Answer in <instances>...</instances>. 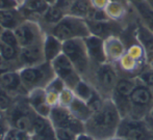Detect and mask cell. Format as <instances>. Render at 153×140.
I'll list each match as a JSON object with an SVG mask.
<instances>
[{
    "mask_svg": "<svg viewBox=\"0 0 153 140\" xmlns=\"http://www.w3.org/2000/svg\"><path fill=\"white\" fill-rule=\"evenodd\" d=\"M122 116L111 99H106L99 110L93 112L85 122V132L96 140H109L117 137Z\"/></svg>",
    "mask_w": 153,
    "mask_h": 140,
    "instance_id": "obj_1",
    "label": "cell"
},
{
    "mask_svg": "<svg viewBox=\"0 0 153 140\" xmlns=\"http://www.w3.org/2000/svg\"><path fill=\"white\" fill-rule=\"evenodd\" d=\"M119 78L120 73L116 63L107 61L93 66L91 76L87 81H89L104 99H111Z\"/></svg>",
    "mask_w": 153,
    "mask_h": 140,
    "instance_id": "obj_2",
    "label": "cell"
},
{
    "mask_svg": "<svg viewBox=\"0 0 153 140\" xmlns=\"http://www.w3.org/2000/svg\"><path fill=\"white\" fill-rule=\"evenodd\" d=\"M62 53L70 59L82 79L89 80L92 73V62L88 54L83 38H73L62 43Z\"/></svg>",
    "mask_w": 153,
    "mask_h": 140,
    "instance_id": "obj_3",
    "label": "cell"
},
{
    "mask_svg": "<svg viewBox=\"0 0 153 140\" xmlns=\"http://www.w3.org/2000/svg\"><path fill=\"white\" fill-rule=\"evenodd\" d=\"M46 33L56 36L62 42L73 38H85L91 34L85 19L72 15H66L57 24L49 28Z\"/></svg>",
    "mask_w": 153,
    "mask_h": 140,
    "instance_id": "obj_4",
    "label": "cell"
},
{
    "mask_svg": "<svg viewBox=\"0 0 153 140\" xmlns=\"http://www.w3.org/2000/svg\"><path fill=\"white\" fill-rule=\"evenodd\" d=\"M21 79L26 89L29 91L39 88H46L47 85L55 78L52 64L49 61L31 66H24L19 70Z\"/></svg>",
    "mask_w": 153,
    "mask_h": 140,
    "instance_id": "obj_5",
    "label": "cell"
},
{
    "mask_svg": "<svg viewBox=\"0 0 153 140\" xmlns=\"http://www.w3.org/2000/svg\"><path fill=\"white\" fill-rule=\"evenodd\" d=\"M34 112L29 105L26 97L16 98L14 105L7 112L4 113L10 127L26 131L32 134V120Z\"/></svg>",
    "mask_w": 153,
    "mask_h": 140,
    "instance_id": "obj_6",
    "label": "cell"
},
{
    "mask_svg": "<svg viewBox=\"0 0 153 140\" xmlns=\"http://www.w3.org/2000/svg\"><path fill=\"white\" fill-rule=\"evenodd\" d=\"M153 107V94L151 88L137 79V85L130 96L128 116L144 119Z\"/></svg>",
    "mask_w": 153,
    "mask_h": 140,
    "instance_id": "obj_7",
    "label": "cell"
},
{
    "mask_svg": "<svg viewBox=\"0 0 153 140\" xmlns=\"http://www.w3.org/2000/svg\"><path fill=\"white\" fill-rule=\"evenodd\" d=\"M137 82V78L133 76L120 75V78L116 84L111 94V101L118 108L122 117L128 116L130 96Z\"/></svg>",
    "mask_w": 153,
    "mask_h": 140,
    "instance_id": "obj_8",
    "label": "cell"
},
{
    "mask_svg": "<svg viewBox=\"0 0 153 140\" xmlns=\"http://www.w3.org/2000/svg\"><path fill=\"white\" fill-rule=\"evenodd\" d=\"M117 137L124 140H151L153 133L144 119L125 116L119 125Z\"/></svg>",
    "mask_w": 153,
    "mask_h": 140,
    "instance_id": "obj_9",
    "label": "cell"
},
{
    "mask_svg": "<svg viewBox=\"0 0 153 140\" xmlns=\"http://www.w3.org/2000/svg\"><path fill=\"white\" fill-rule=\"evenodd\" d=\"M49 119L55 129H66L76 134L85 132V122L77 119L67 107L56 105L52 107L49 114Z\"/></svg>",
    "mask_w": 153,
    "mask_h": 140,
    "instance_id": "obj_10",
    "label": "cell"
},
{
    "mask_svg": "<svg viewBox=\"0 0 153 140\" xmlns=\"http://www.w3.org/2000/svg\"><path fill=\"white\" fill-rule=\"evenodd\" d=\"M14 32L21 48L41 44L46 35V32L43 30L40 23L31 20H25L14 30Z\"/></svg>",
    "mask_w": 153,
    "mask_h": 140,
    "instance_id": "obj_11",
    "label": "cell"
},
{
    "mask_svg": "<svg viewBox=\"0 0 153 140\" xmlns=\"http://www.w3.org/2000/svg\"><path fill=\"white\" fill-rule=\"evenodd\" d=\"M51 64L54 70L55 76L61 79L65 83L66 87L70 89H74L75 86L82 79V77L79 75L75 66H73V63L70 61V59L64 53L57 56L54 60H52Z\"/></svg>",
    "mask_w": 153,
    "mask_h": 140,
    "instance_id": "obj_12",
    "label": "cell"
},
{
    "mask_svg": "<svg viewBox=\"0 0 153 140\" xmlns=\"http://www.w3.org/2000/svg\"><path fill=\"white\" fill-rule=\"evenodd\" d=\"M0 86L14 98L26 97L28 94L19 71H10L0 75Z\"/></svg>",
    "mask_w": 153,
    "mask_h": 140,
    "instance_id": "obj_13",
    "label": "cell"
},
{
    "mask_svg": "<svg viewBox=\"0 0 153 140\" xmlns=\"http://www.w3.org/2000/svg\"><path fill=\"white\" fill-rule=\"evenodd\" d=\"M87 21L90 33L96 35L102 40L111 38V36H119L122 32V27L120 23L116 20H106V21Z\"/></svg>",
    "mask_w": 153,
    "mask_h": 140,
    "instance_id": "obj_14",
    "label": "cell"
},
{
    "mask_svg": "<svg viewBox=\"0 0 153 140\" xmlns=\"http://www.w3.org/2000/svg\"><path fill=\"white\" fill-rule=\"evenodd\" d=\"M83 40H85L88 54H89L93 66L107 62V57L104 48V40L96 35H93V34H90Z\"/></svg>",
    "mask_w": 153,
    "mask_h": 140,
    "instance_id": "obj_15",
    "label": "cell"
},
{
    "mask_svg": "<svg viewBox=\"0 0 153 140\" xmlns=\"http://www.w3.org/2000/svg\"><path fill=\"white\" fill-rule=\"evenodd\" d=\"M19 61L21 64V69L24 66H36V64L43 63L46 61L44 55V49H43V43L21 48Z\"/></svg>",
    "mask_w": 153,
    "mask_h": 140,
    "instance_id": "obj_16",
    "label": "cell"
},
{
    "mask_svg": "<svg viewBox=\"0 0 153 140\" xmlns=\"http://www.w3.org/2000/svg\"><path fill=\"white\" fill-rule=\"evenodd\" d=\"M49 5L50 4L45 0H22L19 4V8L26 20L40 22L43 14L46 12Z\"/></svg>",
    "mask_w": 153,
    "mask_h": 140,
    "instance_id": "obj_17",
    "label": "cell"
},
{
    "mask_svg": "<svg viewBox=\"0 0 153 140\" xmlns=\"http://www.w3.org/2000/svg\"><path fill=\"white\" fill-rule=\"evenodd\" d=\"M27 101H28L32 110L36 114L45 116V117H49L52 107L47 102L46 91L44 88H39V89L29 91L27 94Z\"/></svg>",
    "mask_w": 153,
    "mask_h": 140,
    "instance_id": "obj_18",
    "label": "cell"
},
{
    "mask_svg": "<svg viewBox=\"0 0 153 140\" xmlns=\"http://www.w3.org/2000/svg\"><path fill=\"white\" fill-rule=\"evenodd\" d=\"M32 136L38 138H56L55 128L49 117L34 113L32 120Z\"/></svg>",
    "mask_w": 153,
    "mask_h": 140,
    "instance_id": "obj_19",
    "label": "cell"
},
{
    "mask_svg": "<svg viewBox=\"0 0 153 140\" xmlns=\"http://www.w3.org/2000/svg\"><path fill=\"white\" fill-rule=\"evenodd\" d=\"M26 20L20 8H7L0 10V25L3 29L15 30L20 24Z\"/></svg>",
    "mask_w": 153,
    "mask_h": 140,
    "instance_id": "obj_20",
    "label": "cell"
},
{
    "mask_svg": "<svg viewBox=\"0 0 153 140\" xmlns=\"http://www.w3.org/2000/svg\"><path fill=\"white\" fill-rule=\"evenodd\" d=\"M104 48L106 53L107 61L117 63L123 55L126 53L124 44L119 38V36H111L104 40Z\"/></svg>",
    "mask_w": 153,
    "mask_h": 140,
    "instance_id": "obj_21",
    "label": "cell"
},
{
    "mask_svg": "<svg viewBox=\"0 0 153 140\" xmlns=\"http://www.w3.org/2000/svg\"><path fill=\"white\" fill-rule=\"evenodd\" d=\"M62 43L56 36L50 33H46L43 41V49L46 61L51 62L62 53Z\"/></svg>",
    "mask_w": 153,
    "mask_h": 140,
    "instance_id": "obj_22",
    "label": "cell"
},
{
    "mask_svg": "<svg viewBox=\"0 0 153 140\" xmlns=\"http://www.w3.org/2000/svg\"><path fill=\"white\" fill-rule=\"evenodd\" d=\"M137 43L143 47L145 51L148 64L151 62L153 57V33L146 25H139L137 30Z\"/></svg>",
    "mask_w": 153,
    "mask_h": 140,
    "instance_id": "obj_23",
    "label": "cell"
},
{
    "mask_svg": "<svg viewBox=\"0 0 153 140\" xmlns=\"http://www.w3.org/2000/svg\"><path fill=\"white\" fill-rule=\"evenodd\" d=\"M66 15H67L66 13H65L62 8H59L57 5H55V4H50L49 7L47 8L46 12L43 14L42 18H41L39 23L41 24L43 30H44L45 32H47V30H48L49 28L52 27L53 25L57 24Z\"/></svg>",
    "mask_w": 153,
    "mask_h": 140,
    "instance_id": "obj_24",
    "label": "cell"
},
{
    "mask_svg": "<svg viewBox=\"0 0 153 140\" xmlns=\"http://www.w3.org/2000/svg\"><path fill=\"white\" fill-rule=\"evenodd\" d=\"M67 108L70 110L71 113H72L77 119L81 120L82 122H87L93 114L92 109L89 107L87 102L80 100V99L77 98L76 96L74 97L72 102L70 103V105H69Z\"/></svg>",
    "mask_w": 153,
    "mask_h": 140,
    "instance_id": "obj_25",
    "label": "cell"
},
{
    "mask_svg": "<svg viewBox=\"0 0 153 140\" xmlns=\"http://www.w3.org/2000/svg\"><path fill=\"white\" fill-rule=\"evenodd\" d=\"M66 88V85L62 82L59 78L55 77L50 83L47 85V87L45 88L46 91V98L47 102L51 107H54L56 105H59V94L62 90Z\"/></svg>",
    "mask_w": 153,
    "mask_h": 140,
    "instance_id": "obj_26",
    "label": "cell"
},
{
    "mask_svg": "<svg viewBox=\"0 0 153 140\" xmlns=\"http://www.w3.org/2000/svg\"><path fill=\"white\" fill-rule=\"evenodd\" d=\"M92 7L91 0H75L73 1L68 15H72L81 19H87Z\"/></svg>",
    "mask_w": 153,
    "mask_h": 140,
    "instance_id": "obj_27",
    "label": "cell"
},
{
    "mask_svg": "<svg viewBox=\"0 0 153 140\" xmlns=\"http://www.w3.org/2000/svg\"><path fill=\"white\" fill-rule=\"evenodd\" d=\"M95 91H96V89L94 88V86L89 81L85 80V79H81L73 89V92H74L75 96L80 99V100L85 101V102H88L92 98Z\"/></svg>",
    "mask_w": 153,
    "mask_h": 140,
    "instance_id": "obj_28",
    "label": "cell"
},
{
    "mask_svg": "<svg viewBox=\"0 0 153 140\" xmlns=\"http://www.w3.org/2000/svg\"><path fill=\"white\" fill-rule=\"evenodd\" d=\"M20 49L21 48H16V47L8 46V45L0 43V55L3 58H5L7 61L16 64L19 68V70L21 69V64H20V61H19Z\"/></svg>",
    "mask_w": 153,
    "mask_h": 140,
    "instance_id": "obj_29",
    "label": "cell"
},
{
    "mask_svg": "<svg viewBox=\"0 0 153 140\" xmlns=\"http://www.w3.org/2000/svg\"><path fill=\"white\" fill-rule=\"evenodd\" d=\"M105 12L107 13V15L111 20L119 21L125 17L126 5L122 3H118V2H109L108 5L105 8Z\"/></svg>",
    "mask_w": 153,
    "mask_h": 140,
    "instance_id": "obj_30",
    "label": "cell"
},
{
    "mask_svg": "<svg viewBox=\"0 0 153 140\" xmlns=\"http://www.w3.org/2000/svg\"><path fill=\"white\" fill-rule=\"evenodd\" d=\"M15 100H16V98L10 96L6 90H4L0 86V111H1V113L4 114L12 108V106L15 103Z\"/></svg>",
    "mask_w": 153,
    "mask_h": 140,
    "instance_id": "obj_31",
    "label": "cell"
},
{
    "mask_svg": "<svg viewBox=\"0 0 153 140\" xmlns=\"http://www.w3.org/2000/svg\"><path fill=\"white\" fill-rule=\"evenodd\" d=\"M4 140H32V134L26 131L10 127Z\"/></svg>",
    "mask_w": 153,
    "mask_h": 140,
    "instance_id": "obj_32",
    "label": "cell"
},
{
    "mask_svg": "<svg viewBox=\"0 0 153 140\" xmlns=\"http://www.w3.org/2000/svg\"><path fill=\"white\" fill-rule=\"evenodd\" d=\"M0 43L8 45V46L16 47V48H21V47L19 46L18 40H17L14 30L3 29V31L0 34Z\"/></svg>",
    "mask_w": 153,
    "mask_h": 140,
    "instance_id": "obj_33",
    "label": "cell"
},
{
    "mask_svg": "<svg viewBox=\"0 0 153 140\" xmlns=\"http://www.w3.org/2000/svg\"><path fill=\"white\" fill-rule=\"evenodd\" d=\"M75 94L73 92L72 89L66 87L59 94V105L64 107H68L70 105V103L72 102V100L74 99Z\"/></svg>",
    "mask_w": 153,
    "mask_h": 140,
    "instance_id": "obj_34",
    "label": "cell"
},
{
    "mask_svg": "<svg viewBox=\"0 0 153 140\" xmlns=\"http://www.w3.org/2000/svg\"><path fill=\"white\" fill-rule=\"evenodd\" d=\"M77 135L75 132L66 129H55L56 140H76Z\"/></svg>",
    "mask_w": 153,
    "mask_h": 140,
    "instance_id": "obj_35",
    "label": "cell"
},
{
    "mask_svg": "<svg viewBox=\"0 0 153 140\" xmlns=\"http://www.w3.org/2000/svg\"><path fill=\"white\" fill-rule=\"evenodd\" d=\"M10 71H19V68L16 64L7 61L5 58H3L0 55V75L3 73L10 72Z\"/></svg>",
    "mask_w": 153,
    "mask_h": 140,
    "instance_id": "obj_36",
    "label": "cell"
},
{
    "mask_svg": "<svg viewBox=\"0 0 153 140\" xmlns=\"http://www.w3.org/2000/svg\"><path fill=\"white\" fill-rule=\"evenodd\" d=\"M10 128V125L8 122L7 118L5 117L4 114H1L0 115V140H4Z\"/></svg>",
    "mask_w": 153,
    "mask_h": 140,
    "instance_id": "obj_37",
    "label": "cell"
},
{
    "mask_svg": "<svg viewBox=\"0 0 153 140\" xmlns=\"http://www.w3.org/2000/svg\"><path fill=\"white\" fill-rule=\"evenodd\" d=\"M73 0H56L55 2V5H57L59 8H62L67 15H68L69 10H70L71 6H72Z\"/></svg>",
    "mask_w": 153,
    "mask_h": 140,
    "instance_id": "obj_38",
    "label": "cell"
},
{
    "mask_svg": "<svg viewBox=\"0 0 153 140\" xmlns=\"http://www.w3.org/2000/svg\"><path fill=\"white\" fill-rule=\"evenodd\" d=\"M18 6L19 3L17 0H0V10L18 7Z\"/></svg>",
    "mask_w": 153,
    "mask_h": 140,
    "instance_id": "obj_39",
    "label": "cell"
},
{
    "mask_svg": "<svg viewBox=\"0 0 153 140\" xmlns=\"http://www.w3.org/2000/svg\"><path fill=\"white\" fill-rule=\"evenodd\" d=\"M109 2H111L109 0H91V3L94 7L101 8V10H105Z\"/></svg>",
    "mask_w": 153,
    "mask_h": 140,
    "instance_id": "obj_40",
    "label": "cell"
},
{
    "mask_svg": "<svg viewBox=\"0 0 153 140\" xmlns=\"http://www.w3.org/2000/svg\"><path fill=\"white\" fill-rule=\"evenodd\" d=\"M144 120L146 122V124L148 125L149 129L152 131V133H153V107H152L151 111L148 113V115L146 116L145 118H144Z\"/></svg>",
    "mask_w": 153,
    "mask_h": 140,
    "instance_id": "obj_41",
    "label": "cell"
},
{
    "mask_svg": "<svg viewBox=\"0 0 153 140\" xmlns=\"http://www.w3.org/2000/svg\"><path fill=\"white\" fill-rule=\"evenodd\" d=\"M76 140H96V139H95L94 137H92L90 134H88V133L82 132V133H80V134L77 135Z\"/></svg>",
    "mask_w": 153,
    "mask_h": 140,
    "instance_id": "obj_42",
    "label": "cell"
},
{
    "mask_svg": "<svg viewBox=\"0 0 153 140\" xmlns=\"http://www.w3.org/2000/svg\"><path fill=\"white\" fill-rule=\"evenodd\" d=\"M111 2H118V3H122L124 5H127L129 2V0H109Z\"/></svg>",
    "mask_w": 153,
    "mask_h": 140,
    "instance_id": "obj_43",
    "label": "cell"
},
{
    "mask_svg": "<svg viewBox=\"0 0 153 140\" xmlns=\"http://www.w3.org/2000/svg\"><path fill=\"white\" fill-rule=\"evenodd\" d=\"M32 140H56V138H38L32 136Z\"/></svg>",
    "mask_w": 153,
    "mask_h": 140,
    "instance_id": "obj_44",
    "label": "cell"
},
{
    "mask_svg": "<svg viewBox=\"0 0 153 140\" xmlns=\"http://www.w3.org/2000/svg\"><path fill=\"white\" fill-rule=\"evenodd\" d=\"M48 4H54L56 2V0H45Z\"/></svg>",
    "mask_w": 153,
    "mask_h": 140,
    "instance_id": "obj_45",
    "label": "cell"
},
{
    "mask_svg": "<svg viewBox=\"0 0 153 140\" xmlns=\"http://www.w3.org/2000/svg\"><path fill=\"white\" fill-rule=\"evenodd\" d=\"M109 140H124V139L119 138V137H115V138H113V139H109Z\"/></svg>",
    "mask_w": 153,
    "mask_h": 140,
    "instance_id": "obj_46",
    "label": "cell"
},
{
    "mask_svg": "<svg viewBox=\"0 0 153 140\" xmlns=\"http://www.w3.org/2000/svg\"><path fill=\"white\" fill-rule=\"evenodd\" d=\"M129 1H132L133 3H135V2H139V1H142V0H129Z\"/></svg>",
    "mask_w": 153,
    "mask_h": 140,
    "instance_id": "obj_47",
    "label": "cell"
},
{
    "mask_svg": "<svg viewBox=\"0 0 153 140\" xmlns=\"http://www.w3.org/2000/svg\"><path fill=\"white\" fill-rule=\"evenodd\" d=\"M149 66H152V68H153V57H152V60H151V62H150V63H149Z\"/></svg>",
    "mask_w": 153,
    "mask_h": 140,
    "instance_id": "obj_48",
    "label": "cell"
},
{
    "mask_svg": "<svg viewBox=\"0 0 153 140\" xmlns=\"http://www.w3.org/2000/svg\"><path fill=\"white\" fill-rule=\"evenodd\" d=\"M3 31V28H2V26L0 25V34H1V32Z\"/></svg>",
    "mask_w": 153,
    "mask_h": 140,
    "instance_id": "obj_49",
    "label": "cell"
},
{
    "mask_svg": "<svg viewBox=\"0 0 153 140\" xmlns=\"http://www.w3.org/2000/svg\"><path fill=\"white\" fill-rule=\"evenodd\" d=\"M17 1H18V3H19V4H20V2H21V1H22V0H17Z\"/></svg>",
    "mask_w": 153,
    "mask_h": 140,
    "instance_id": "obj_50",
    "label": "cell"
},
{
    "mask_svg": "<svg viewBox=\"0 0 153 140\" xmlns=\"http://www.w3.org/2000/svg\"><path fill=\"white\" fill-rule=\"evenodd\" d=\"M0 114H3V113H1V111H0Z\"/></svg>",
    "mask_w": 153,
    "mask_h": 140,
    "instance_id": "obj_51",
    "label": "cell"
},
{
    "mask_svg": "<svg viewBox=\"0 0 153 140\" xmlns=\"http://www.w3.org/2000/svg\"><path fill=\"white\" fill-rule=\"evenodd\" d=\"M73 1H75V0H73Z\"/></svg>",
    "mask_w": 153,
    "mask_h": 140,
    "instance_id": "obj_52",
    "label": "cell"
},
{
    "mask_svg": "<svg viewBox=\"0 0 153 140\" xmlns=\"http://www.w3.org/2000/svg\"><path fill=\"white\" fill-rule=\"evenodd\" d=\"M151 140H153V138H152V139H151Z\"/></svg>",
    "mask_w": 153,
    "mask_h": 140,
    "instance_id": "obj_53",
    "label": "cell"
}]
</instances>
